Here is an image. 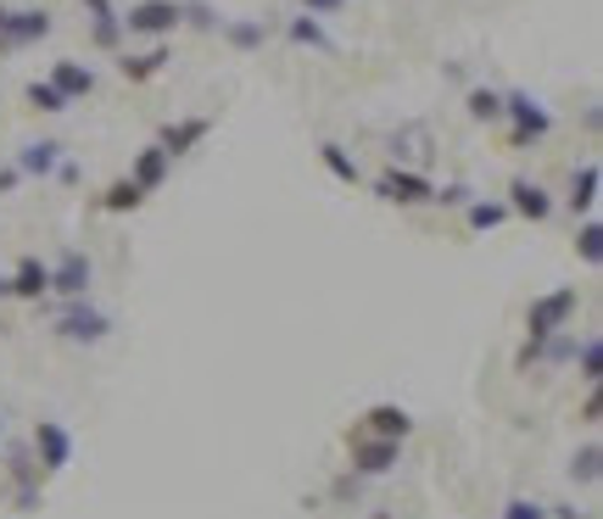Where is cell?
I'll list each match as a JSON object with an SVG mask.
<instances>
[{
  "instance_id": "cell-7",
  "label": "cell",
  "mask_w": 603,
  "mask_h": 519,
  "mask_svg": "<svg viewBox=\"0 0 603 519\" xmlns=\"http://www.w3.org/2000/svg\"><path fill=\"white\" fill-rule=\"evenodd\" d=\"M34 469H39V475H62V469L73 463V431H68V424L62 419H39L34 424Z\"/></svg>"
},
{
  "instance_id": "cell-16",
  "label": "cell",
  "mask_w": 603,
  "mask_h": 519,
  "mask_svg": "<svg viewBox=\"0 0 603 519\" xmlns=\"http://www.w3.org/2000/svg\"><path fill=\"white\" fill-rule=\"evenodd\" d=\"M84 12H89V39L101 45V51H118L123 45V17L112 0H84Z\"/></svg>"
},
{
  "instance_id": "cell-20",
  "label": "cell",
  "mask_w": 603,
  "mask_h": 519,
  "mask_svg": "<svg viewBox=\"0 0 603 519\" xmlns=\"http://www.w3.org/2000/svg\"><path fill=\"white\" fill-rule=\"evenodd\" d=\"M318 162L330 168V179H341V184H358L363 179V168H358V157L341 146V140H318Z\"/></svg>"
},
{
  "instance_id": "cell-21",
  "label": "cell",
  "mask_w": 603,
  "mask_h": 519,
  "mask_svg": "<svg viewBox=\"0 0 603 519\" xmlns=\"http://www.w3.org/2000/svg\"><path fill=\"white\" fill-rule=\"evenodd\" d=\"M576 213H592L598 207V162H581L576 173H570V196H565Z\"/></svg>"
},
{
  "instance_id": "cell-4",
  "label": "cell",
  "mask_w": 603,
  "mask_h": 519,
  "mask_svg": "<svg viewBox=\"0 0 603 519\" xmlns=\"http://www.w3.org/2000/svg\"><path fill=\"white\" fill-rule=\"evenodd\" d=\"M107 336H112V318H107L101 307L68 302V307L57 313V341H68V347H101Z\"/></svg>"
},
{
  "instance_id": "cell-33",
  "label": "cell",
  "mask_w": 603,
  "mask_h": 519,
  "mask_svg": "<svg viewBox=\"0 0 603 519\" xmlns=\"http://www.w3.org/2000/svg\"><path fill=\"white\" fill-rule=\"evenodd\" d=\"M341 7H347V0H302V12H307V17H336Z\"/></svg>"
},
{
  "instance_id": "cell-13",
  "label": "cell",
  "mask_w": 603,
  "mask_h": 519,
  "mask_svg": "<svg viewBox=\"0 0 603 519\" xmlns=\"http://www.w3.org/2000/svg\"><path fill=\"white\" fill-rule=\"evenodd\" d=\"M12 168H17V179H51L62 168V146H57V140H28Z\"/></svg>"
},
{
  "instance_id": "cell-9",
  "label": "cell",
  "mask_w": 603,
  "mask_h": 519,
  "mask_svg": "<svg viewBox=\"0 0 603 519\" xmlns=\"http://www.w3.org/2000/svg\"><path fill=\"white\" fill-rule=\"evenodd\" d=\"M358 436H375V442H408L413 436V413L408 408H397V402H375V408H369L363 413V431Z\"/></svg>"
},
{
  "instance_id": "cell-23",
  "label": "cell",
  "mask_w": 603,
  "mask_h": 519,
  "mask_svg": "<svg viewBox=\"0 0 603 519\" xmlns=\"http://www.w3.org/2000/svg\"><path fill=\"white\" fill-rule=\"evenodd\" d=\"M218 34L236 45V51H257V45H263V23H252V17H224Z\"/></svg>"
},
{
  "instance_id": "cell-18",
  "label": "cell",
  "mask_w": 603,
  "mask_h": 519,
  "mask_svg": "<svg viewBox=\"0 0 603 519\" xmlns=\"http://www.w3.org/2000/svg\"><path fill=\"white\" fill-rule=\"evenodd\" d=\"M173 62V51H168V39H157L152 51H123V62H118V73L129 79V84H146V79H157L162 68Z\"/></svg>"
},
{
  "instance_id": "cell-1",
  "label": "cell",
  "mask_w": 603,
  "mask_h": 519,
  "mask_svg": "<svg viewBox=\"0 0 603 519\" xmlns=\"http://www.w3.org/2000/svg\"><path fill=\"white\" fill-rule=\"evenodd\" d=\"M576 286H559V291H547L526 307V341H553V336H565L570 329V313H576Z\"/></svg>"
},
{
  "instance_id": "cell-6",
  "label": "cell",
  "mask_w": 603,
  "mask_h": 519,
  "mask_svg": "<svg viewBox=\"0 0 603 519\" xmlns=\"http://www.w3.org/2000/svg\"><path fill=\"white\" fill-rule=\"evenodd\" d=\"M375 196H381L386 207H431V202H436V184H431L425 173H413V168H386V173L375 179Z\"/></svg>"
},
{
  "instance_id": "cell-36",
  "label": "cell",
  "mask_w": 603,
  "mask_h": 519,
  "mask_svg": "<svg viewBox=\"0 0 603 519\" xmlns=\"http://www.w3.org/2000/svg\"><path fill=\"white\" fill-rule=\"evenodd\" d=\"M0 442H7V413H0Z\"/></svg>"
},
{
  "instance_id": "cell-10",
  "label": "cell",
  "mask_w": 603,
  "mask_h": 519,
  "mask_svg": "<svg viewBox=\"0 0 603 519\" xmlns=\"http://www.w3.org/2000/svg\"><path fill=\"white\" fill-rule=\"evenodd\" d=\"M515 218H526V224H547L553 218V196H547V184H536V179H508V202H503Z\"/></svg>"
},
{
  "instance_id": "cell-37",
  "label": "cell",
  "mask_w": 603,
  "mask_h": 519,
  "mask_svg": "<svg viewBox=\"0 0 603 519\" xmlns=\"http://www.w3.org/2000/svg\"><path fill=\"white\" fill-rule=\"evenodd\" d=\"M0 297H7V274H0Z\"/></svg>"
},
{
  "instance_id": "cell-3",
  "label": "cell",
  "mask_w": 603,
  "mask_h": 519,
  "mask_svg": "<svg viewBox=\"0 0 603 519\" xmlns=\"http://www.w3.org/2000/svg\"><path fill=\"white\" fill-rule=\"evenodd\" d=\"M123 17V34H141V39H168L184 23V0H134Z\"/></svg>"
},
{
  "instance_id": "cell-8",
  "label": "cell",
  "mask_w": 603,
  "mask_h": 519,
  "mask_svg": "<svg viewBox=\"0 0 603 519\" xmlns=\"http://www.w3.org/2000/svg\"><path fill=\"white\" fill-rule=\"evenodd\" d=\"M89 286H96V263H89L79 246H68V252L51 263V291H57V297H68V302H84V297H89Z\"/></svg>"
},
{
  "instance_id": "cell-32",
  "label": "cell",
  "mask_w": 603,
  "mask_h": 519,
  "mask_svg": "<svg viewBox=\"0 0 603 519\" xmlns=\"http://www.w3.org/2000/svg\"><path fill=\"white\" fill-rule=\"evenodd\" d=\"M431 207H470V184H442Z\"/></svg>"
},
{
  "instance_id": "cell-12",
  "label": "cell",
  "mask_w": 603,
  "mask_h": 519,
  "mask_svg": "<svg viewBox=\"0 0 603 519\" xmlns=\"http://www.w3.org/2000/svg\"><path fill=\"white\" fill-rule=\"evenodd\" d=\"M397 442H375V436H358L352 442V469H358V475H391V469H397Z\"/></svg>"
},
{
  "instance_id": "cell-22",
  "label": "cell",
  "mask_w": 603,
  "mask_h": 519,
  "mask_svg": "<svg viewBox=\"0 0 603 519\" xmlns=\"http://www.w3.org/2000/svg\"><path fill=\"white\" fill-rule=\"evenodd\" d=\"M141 202H146V191L134 179H112L107 191H101V213H134Z\"/></svg>"
},
{
  "instance_id": "cell-5",
  "label": "cell",
  "mask_w": 603,
  "mask_h": 519,
  "mask_svg": "<svg viewBox=\"0 0 603 519\" xmlns=\"http://www.w3.org/2000/svg\"><path fill=\"white\" fill-rule=\"evenodd\" d=\"M51 12L45 7H0V51H23V45H39V39H51Z\"/></svg>"
},
{
  "instance_id": "cell-31",
  "label": "cell",
  "mask_w": 603,
  "mask_h": 519,
  "mask_svg": "<svg viewBox=\"0 0 603 519\" xmlns=\"http://www.w3.org/2000/svg\"><path fill=\"white\" fill-rule=\"evenodd\" d=\"M497 519H547V508H542V503H531V497H515V503H508Z\"/></svg>"
},
{
  "instance_id": "cell-30",
  "label": "cell",
  "mask_w": 603,
  "mask_h": 519,
  "mask_svg": "<svg viewBox=\"0 0 603 519\" xmlns=\"http://www.w3.org/2000/svg\"><path fill=\"white\" fill-rule=\"evenodd\" d=\"M184 17H191L196 28H207V34H218V23H224V17H213L207 0H184Z\"/></svg>"
},
{
  "instance_id": "cell-26",
  "label": "cell",
  "mask_w": 603,
  "mask_h": 519,
  "mask_svg": "<svg viewBox=\"0 0 603 519\" xmlns=\"http://www.w3.org/2000/svg\"><path fill=\"white\" fill-rule=\"evenodd\" d=\"M463 218H470L475 234H486V229H497V224L508 218V207H503V202H470V207H463Z\"/></svg>"
},
{
  "instance_id": "cell-29",
  "label": "cell",
  "mask_w": 603,
  "mask_h": 519,
  "mask_svg": "<svg viewBox=\"0 0 603 519\" xmlns=\"http://www.w3.org/2000/svg\"><path fill=\"white\" fill-rule=\"evenodd\" d=\"M576 363H581V381H587V386H598V336H587V341H581Z\"/></svg>"
},
{
  "instance_id": "cell-17",
  "label": "cell",
  "mask_w": 603,
  "mask_h": 519,
  "mask_svg": "<svg viewBox=\"0 0 603 519\" xmlns=\"http://www.w3.org/2000/svg\"><path fill=\"white\" fill-rule=\"evenodd\" d=\"M207 129H213V118H179V123H168L162 129V140H157V146L179 162L184 152H196L202 146V140H207Z\"/></svg>"
},
{
  "instance_id": "cell-19",
  "label": "cell",
  "mask_w": 603,
  "mask_h": 519,
  "mask_svg": "<svg viewBox=\"0 0 603 519\" xmlns=\"http://www.w3.org/2000/svg\"><path fill=\"white\" fill-rule=\"evenodd\" d=\"M286 39H291V45H302V51H336V39H330V28H324L318 17H307V12L286 23Z\"/></svg>"
},
{
  "instance_id": "cell-28",
  "label": "cell",
  "mask_w": 603,
  "mask_h": 519,
  "mask_svg": "<svg viewBox=\"0 0 603 519\" xmlns=\"http://www.w3.org/2000/svg\"><path fill=\"white\" fill-rule=\"evenodd\" d=\"M598 458H603V452H598V442H587V447H581V452L570 458V481L592 486V481H598Z\"/></svg>"
},
{
  "instance_id": "cell-27",
  "label": "cell",
  "mask_w": 603,
  "mask_h": 519,
  "mask_svg": "<svg viewBox=\"0 0 603 519\" xmlns=\"http://www.w3.org/2000/svg\"><path fill=\"white\" fill-rule=\"evenodd\" d=\"M23 96H28V107H34V112H68V101L51 89V79H34V84L23 89Z\"/></svg>"
},
{
  "instance_id": "cell-2",
  "label": "cell",
  "mask_w": 603,
  "mask_h": 519,
  "mask_svg": "<svg viewBox=\"0 0 603 519\" xmlns=\"http://www.w3.org/2000/svg\"><path fill=\"white\" fill-rule=\"evenodd\" d=\"M503 118L515 123V134H508L515 146H542V140L553 134V112L536 96H526V89H508L503 96Z\"/></svg>"
},
{
  "instance_id": "cell-15",
  "label": "cell",
  "mask_w": 603,
  "mask_h": 519,
  "mask_svg": "<svg viewBox=\"0 0 603 519\" xmlns=\"http://www.w3.org/2000/svg\"><path fill=\"white\" fill-rule=\"evenodd\" d=\"M168 173H173V157L157 146V140H152V146H146L141 157H134V162H129V179L141 184L146 196H152V191H162V184H168Z\"/></svg>"
},
{
  "instance_id": "cell-24",
  "label": "cell",
  "mask_w": 603,
  "mask_h": 519,
  "mask_svg": "<svg viewBox=\"0 0 603 519\" xmlns=\"http://www.w3.org/2000/svg\"><path fill=\"white\" fill-rule=\"evenodd\" d=\"M463 107H470L475 123H497V118H503V89H470V96H463Z\"/></svg>"
},
{
  "instance_id": "cell-25",
  "label": "cell",
  "mask_w": 603,
  "mask_h": 519,
  "mask_svg": "<svg viewBox=\"0 0 603 519\" xmlns=\"http://www.w3.org/2000/svg\"><path fill=\"white\" fill-rule=\"evenodd\" d=\"M576 252H581V263H587V268H598V263H603V229H598V218H587V224L576 229Z\"/></svg>"
},
{
  "instance_id": "cell-11",
  "label": "cell",
  "mask_w": 603,
  "mask_h": 519,
  "mask_svg": "<svg viewBox=\"0 0 603 519\" xmlns=\"http://www.w3.org/2000/svg\"><path fill=\"white\" fill-rule=\"evenodd\" d=\"M7 297H17V302H39V297H51V263H39V257H17V268L7 274Z\"/></svg>"
},
{
  "instance_id": "cell-34",
  "label": "cell",
  "mask_w": 603,
  "mask_h": 519,
  "mask_svg": "<svg viewBox=\"0 0 603 519\" xmlns=\"http://www.w3.org/2000/svg\"><path fill=\"white\" fill-rule=\"evenodd\" d=\"M17 184H23V179H17V168H0V196L17 191Z\"/></svg>"
},
{
  "instance_id": "cell-35",
  "label": "cell",
  "mask_w": 603,
  "mask_h": 519,
  "mask_svg": "<svg viewBox=\"0 0 603 519\" xmlns=\"http://www.w3.org/2000/svg\"><path fill=\"white\" fill-rule=\"evenodd\" d=\"M369 519H397V514H386V508H375V514H369Z\"/></svg>"
},
{
  "instance_id": "cell-14",
  "label": "cell",
  "mask_w": 603,
  "mask_h": 519,
  "mask_svg": "<svg viewBox=\"0 0 603 519\" xmlns=\"http://www.w3.org/2000/svg\"><path fill=\"white\" fill-rule=\"evenodd\" d=\"M51 89L73 107V101H84V96H96V73H89L84 62H73V57H62V62L51 68Z\"/></svg>"
}]
</instances>
